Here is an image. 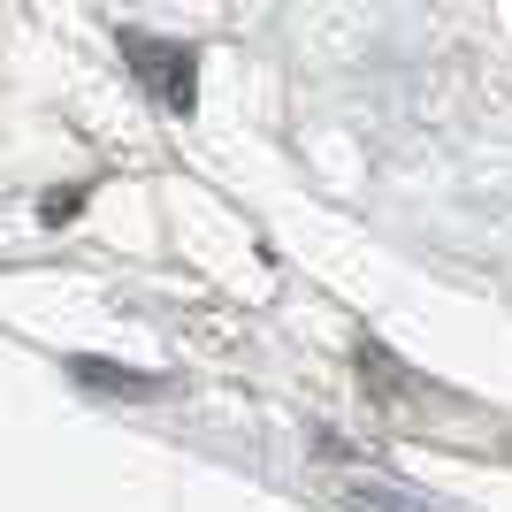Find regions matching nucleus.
<instances>
[{
  "mask_svg": "<svg viewBox=\"0 0 512 512\" xmlns=\"http://www.w3.org/2000/svg\"><path fill=\"white\" fill-rule=\"evenodd\" d=\"M123 54L130 69L146 77V92L169 115H192V46H169V39H146V31H123Z\"/></svg>",
  "mask_w": 512,
  "mask_h": 512,
  "instance_id": "nucleus-1",
  "label": "nucleus"
},
{
  "mask_svg": "<svg viewBox=\"0 0 512 512\" xmlns=\"http://www.w3.org/2000/svg\"><path fill=\"white\" fill-rule=\"evenodd\" d=\"M69 375L92 383V390H123V398H146L153 390V375H123V367H107V360H69Z\"/></svg>",
  "mask_w": 512,
  "mask_h": 512,
  "instance_id": "nucleus-2",
  "label": "nucleus"
},
{
  "mask_svg": "<svg viewBox=\"0 0 512 512\" xmlns=\"http://www.w3.org/2000/svg\"><path fill=\"white\" fill-rule=\"evenodd\" d=\"M352 505H360V512H413V505H398V497H390L383 482H367V474L352 482Z\"/></svg>",
  "mask_w": 512,
  "mask_h": 512,
  "instance_id": "nucleus-3",
  "label": "nucleus"
}]
</instances>
